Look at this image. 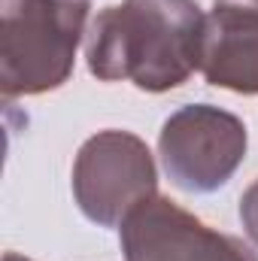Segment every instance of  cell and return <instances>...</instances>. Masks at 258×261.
Wrapping results in <instances>:
<instances>
[{"label":"cell","instance_id":"8","mask_svg":"<svg viewBox=\"0 0 258 261\" xmlns=\"http://www.w3.org/2000/svg\"><path fill=\"white\" fill-rule=\"evenodd\" d=\"M3 261H31V258H21V255H15V252H6Z\"/></svg>","mask_w":258,"mask_h":261},{"label":"cell","instance_id":"6","mask_svg":"<svg viewBox=\"0 0 258 261\" xmlns=\"http://www.w3.org/2000/svg\"><path fill=\"white\" fill-rule=\"evenodd\" d=\"M200 73L216 88L258 94V0H213L203 18Z\"/></svg>","mask_w":258,"mask_h":261},{"label":"cell","instance_id":"7","mask_svg":"<svg viewBox=\"0 0 258 261\" xmlns=\"http://www.w3.org/2000/svg\"><path fill=\"white\" fill-rule=\"evenodd\" d=\"M240 222H243L249 240L258 246V179L240 197Z\"/></svg>","mask_w":258,"mask_h":261},{"label":"cell","instance_id":"2","mask_svg":"<svg viewBox=\"0 0 258 261\" xmlns=\"http://www.w3.org/2000/svg\"><path fill=\"white\" fill-rule=\"evenodd\" d=\"M0 88L6 97L43 94L64 85L85 40L88 0H0Z\"/></svg>","mask_w":258,"mask_h":261},{"label":"cell","instance_id":"5","mask_svg":"<svg viewBox=\"0 0 258 261\" xmlns=\"http://www.w3.org/2000/svg\"><path fill=\"white\" fill-rule=\"evenodd\" d=\"M119 240L125 261H258L240 237L210 228L161 195L143 200L119 225Z\"/></svg>","mask_w":258,"mask_h":261},{"label":"cell","instance_id":"1","mask_svg":"<svg viewBox=\"0 0 258 261\" xmlns=\"http://www.w3.org/2000/svg\"><path fill=\"white\" fill-rule=\"evenodd\" d=\"M203 12L194 0H122L100 9L85 34V61L104 82L170 91L200 70Z\"/></svg>","mask_w":258,"mask_h":261},{"label":"cell","instance_id":"3","mask_svg":"<svg viewBox=\"0 0 258 261\" xmlns=\"http://www.w3.org/2000/svg\"><path fill=\"white\" fill-rule=\"evenodd\" d=\"M155 161L149 146L131 130H100L82 143L73 161V197L85 219L116 228L155 197Z\"/></svg>","mask_w":258,"mask_h":261},{"label":"cell","instance_id":"4","mask_svg":"<svg viewBox=\"0 0 258 261\" xmlns=\"http://www.w3.org/2000/svg\"><path fill=\"white\" fill-rule=\"evenodd\" d=\"M158 152L173 186L192 195L222 189L246 158V125L219 107L176 110L158 137Z\"/></svg>","mask_w":258,"mask_h":261}]
</instances>
